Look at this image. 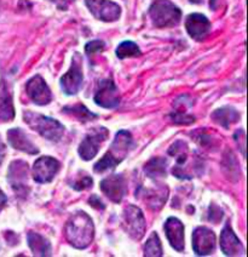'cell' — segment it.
I'll list each match as a JSON object with an SVG mask.
<instances>
[{"mask_svg": "<svg viewBox=\"0 0 248 257\" xmlns=\"http://www.w3.org/2000/svg\"><path fill=\"white\" fill-rule=\"evenodd\" d=\"M163 255L162 245L156 232L151 233L147 243L144 245V256L147 257H160Z\"/></svg>", "mask_w": 248, "mask_h": 257, "instance_id": "26", "label": "cell"}, {"mask_svg": "<svg viewBox=\"0 0 248 257\" xmlns=\"http://www.w3.org/2000/svg\"><path fill=\"white\" fill-rule=\"evenodd\" d=\"M189 153H190V148H189L188 143L184 141H177L168 148V154L176 159L177 164L172 168V174L177 177V179L182 180V172L184 168L185 163L189 159Z\"/></svg>", "mask_w": 248, "mask_h": 257, "instance_id": "20", "label": "cell"}, {"mask_svg": "<svg viewBox=\"0 0 248 257\" xmlns=\"http://www.w3.org/2000/svg\"><path fill=\"white\" fill-rule=\"evenodd\" d=\"M185 28L188 34L192 39L200 42L209 34L211 31V22L202 14H191L186 17Z\"/></svg>", "mask_w": 248, "mask_h": 257, "instance_id": "17", "label": "cell"}, {"mask_svg": "<svg viewBox=\"0 0 248 257\" xmlns=\"http://www.w3.org/2000/svg\"><path fill=\"white\" fill-rule=\"evenodd\" d=\"M166 160L163 158H153L151 160L145 164L144 166V172L147 175L148 179H150L154 182H159L160 180L165 179L166 177Z\"/></svg>", "mask_w": 248, "mask_h": 257, "instance_id": "24", "label": "cell"}, {"mask_svg": "<svg viewBox=\"0 0 248 257\" xmlns=\"http://www.w3.org/2000/svg\"><path fill=\"white\" fill-rule=\"evenodd\" d=\"M5 152H7L5 145H4V143L0 142V165H2L3 160H4V158H5Z\"/></svg>", "mask_w": 248, "mask_h": 257, "instance_id": "34", "label": "cell"}, {"mask_svg": "<svg viewBox=\"0 0 248 257\" xmlns=\"http://www.w3.org/2000/svg\"><path fill=\"white\" fill-rule=\"evenodd\" d=\"M63 113L68 115H73L75 119H78L79 121L81 122H87L91 121L93 119H97L98 115L92 113L91 110H89L87 108L84 106V104L78 103L74 104V106H67L62 109Z\"/></svg>", "mask_w": 248, "mask_h": 257, "instance_id": "25", "label": "cell"}, {"mask_svg": "<svg viewBox=\"0 0 248 257\" xmlns=\"http://www.w3.org/2000/svg\"><path fill=\"white\" fill-rule=\"evenodd\" d=\"M101 189L113 203H121L127 192L126 179L122 174H113L101 182Z\"/></svg>", "mask_w": 248, "mask_h": 257, "instance_id": "13", "label": "cell"}, {"mask_svg": "<svg viewBox=\"0 0 248 257\" xmlns=\"http://www.w3.org/2000/svg\"><path fill=\"white\" fill-rule=\"evenodd\" d=\"M189 2L195 3V4H198V3H201V2H202V0H189Z\"/></svg>", "mask_w": 248, "mask_h": 257, "instance_id": "35", "label": "cell"}, {"mask_svg": "<svg viewBox=\"0 0 248 257\" xmlns=\"http://www.w3.org/2000/svg\"><path fill=\"white\" fill-rule=\"evenodd\" d=\"M84 81V73H83V60L79 54H75L73 57L72 66L69 71L61 78L60 84L62 87L63 92L68 96L77 95L81 90Z\"/></svg>", "mask_w": 248, "mask_h": 257, "instance_id": "8", "label": "cell"}, {"mask_svg": "<svg viewBox=\"0 0 248 257\" xmlns=\"http://www.w3.org/2000/svg\"><path fill=\"white\" fill-rule=\"evenodd\" d=\"M8 142L10 143V146L15 150L25 152L28 154H38L39 150L33 145V142L31 141V139L26 135L25 131L20 127L10 128L8 131Z\"/></svg>", "mask_w": 248, "mask_h": 257, "instance_id": "19", "label": "cell"}, {"mask_svg": "<svg viewBox=\"0 0 248 257\" xmlns=\"http://www.w3.org/2000/svg\"><path fill=\"white\" fill-rule=\"evenodd\" d=\"M116 56L119 58H127V57H139L142 56V51L139 50L138 45L133 42H126L121 43L120 45L116 49Z\"/></svg>", "mask_w": 248, "mask_h": 257, "instance_id": "27", "label": "cell"}, {"mask_svg": "<svg viewBox=\"0 0 248 257\" xmlns=\"http://www.w3.org/2000/svg\"><path fill=\"white\" fill-rule=\"evenodd\" d=\"M7 203H8L7 195H5V193L0 189V211L7 206Z\"/></svg>", "mask_w": 248, "mask_h": 257, "instance_id": "33", "label": "cell"}, {"mask_svg": "<svg viewBox=\"0 0 248 257\" xmlns=\"http://www.w3.org/2000/svg\"><path fill=\"white\" fill-rule=\"evenodd\" d=\"M15 118L13 95L5 81L0 86V121H10Z\"/></svg>", "mask_w": 248, "mask_h": 257, "instance_id": "21", "label": "cell"}, {"mask_svg": "<svg viewBox=\"0 0 248 257\" xmlns=\"http://www.w3.org/2000/svg\"><path fill=\"white\" fill-rule=\"evenodd\" d=\"M74 183H69L71 187L73 189H75V191H84V189H87L90 188V187H92L93 185V180L91 177L89 176V175H80V176H78L77 179L73 181Z\"/></svg>", "mask_w": 248, "mask_h": 257, "instance_id": "28", "label": "cell"}, {"mask_svg": "<svg viewBox=\"0 0 248 257\" xmlns=\"http://www.w3.org/2000/svg\"><path fill=\"white\" fill-rule=\"evenodd\" d=\"M51 2H55V0H51Z\"/></svg>", "mask_w": 248, "mask_h": 257, "instance_id": "36", "label": "cell"}, {"mask_svg": "<svg viewBox=\"0 0 248 257\" xmlns=\"http://www.w3.org/2000/svg\"><path fill=\"white\" fill-rule=\"evenodd\" d=\"M104 46H106V44L102 42V40H92V42L86 44L85 51L87 55H93L96 52L104 50Z\"/></svg>", "mask_w": 248, "mask_h": 257, "instance_id": "30", "label": "cell"}, {"mask_svg": "<svg viewBox=\"0 0 248 257\" xmlns=\"http://www.w3.org/2000/svg\"><path fill=\"white\" fill-rule=\"evenodd\" d=\"M26 92L32 102L36 103L37 106H48L52 101L51 90L40 75H36V77L29 79L26 84Z\"/></svg>", "mask_w": 248, "mask_h": 257, "instance_id": "14", "label": "cell"}, {"mask_svg": "<svg viewBox=\"0 0 248 257\" xmlns=\"http://www.w3.org/2000/svg\"><path fill=\"white\" fill-rule=\"evenodd\" d=\"M171 119L174 124L178 125H189L195 121V118L191 114H186L184 110H174L171 113Z\"/></svg>", "mask_w": 248, "mask_h": 257, "instance_id": "29", "label": "cell"}, {"mask_svg": "<svg viewBox=\"0 0 248 257\" xmlns=\"http://www.w3.org/2000/svg\"><path fill=\"white\" fill-rule=\"evenodd\" d=\"M132 147L133 137L130 131H118L106 156L96 163L95 166H93V170L99 174V172H104L109 170V169L116 168L127 157L128 152L132 150Z\"/></svg>", "mask_w": 248, "mask_h": 257, "instance_id": "2", "label": "cell"}, {"mask_svg": "<svg viewBox=\"0 0 248 257\" xmlns=\"http://www.w3.org/2000/svg\"><path fill=\"white\" fill-rule=\"evenodd\" d=\"M220 249L226 256H244V246L235 234L231 224L226 223L220 233Z\"/></svg>", "mask_w": 248, "mask_h": 257, "instance_id": "16", "label": "cell"}, {"mask_svg": "<svg viewBox=\"0 0 248 257\" xmlns=\"http://www.w3.org/2000/svg\"><path fill=\"white\" fill-rule=\"evenodd\" d=\"M29 166L23 160H14L9 166L8 181L9 185L20 198H27L31 192V186L28 181Z\"/></svg>", "mask_w": 248, "mask_h": 257, "instance_id": "5", "label": "cell"}, {"mask_svg": "<svg viewBox=\"0 0 248 257\" xmlns=\"http://www.w3.org/2000/svg\"><path fill=\"white\" fill-rule=\"evenodd\" d=\"M165 234L167 236L168 243L178 252L184 251V224L177 217H168L167 221L163 224Z\"/></svg>", "mask_w": 248, "mask_h": 257, "instance_id": "15", "label": "cell"}, {"mask_svg": "<svg viewBox=\"0 0 248 257\" xmlns=\"http://www.w3.org/2000/svg\"><path fill=\"white\" fill-rule=\"evenodd\" d=\"M238 119H240V113L231 106L220 107L212 113V120L224 128H229L230 125L234 124Z\"/></svg>", "mask_w": 248, "mask_h": 257, "instance_id": "23", "label": "cell"}, {"mask_svg": "<svg viewBox=\"0 0 248 257\" xmlns=\"http://www.w3.org/2000/svg\"><path fill=\"white\" fill-rule=\"evenodd\" d=\"M67 241L78 250L87 249L95 238V224L86 212L78 210L69 217L64 227Z\"/></svg>", "mask_w": 248, "mask_h": 257, "instance_id": "1", "label": "cell"}, {"mask_svg": "<svg viewBox=\"0 0 248 257\" xmlns=\"http://www.w3.org/2000/svg\"><path fill=\"white\" fill-rule=\"evenodd\" d=\"M23 119L27 122L28 126L39 134L40 136L45 137L46 140L52 142H58L64 135L66 127L60 121L50 116L43 115L40 113L25 112Z\"/></svg>", "mask_w": 248, "mask_h": 257, "instance_id": "3", "label": "cell"}, {"mask_svg": "<svg viewBox=\"0 0 248 257\" xmlns=\"http://www.w3.org/2000/svg\"><path fill=\"white\" fill-rule=\"evenodd\" d=\"M89 204L92 207H95V209H97V210H104V209H106V205L103 204V201H102L101 198H99L98 195H96V194H93V195H91V197H90Z\"/></svg>", "mask_w": 248, "mask_h": 257, "instance_id": "32", "label": "cell"}, {"mask_svg": "<svg viewBox=\"0 0 248 257\" xmlns=\"http://www.w3.org/2000/svg\"><path fill=\"white\" fill-rule=\"evenodd\" d=\"M85 4L93 17L99 21L113 22L121 16V8L110 0H85Z\"/></svg>", "mask_w": 248, "mask_h": 257, "instance_id": "10", "label": "cell"}, {"mask_svg": "<svg viewBox=\"0 0 248 257\" xmlns=\"http://www.w3.org/2000/svg\"><path fill=\"white\" fill-rule=\"evenodd\" d=\"M93 101L99 107L108 108V109L116 108L120 104V95L113 79H103L99 81Z\"/></svg>", "mask_w": 248, "mask_h": 257, "instance_id": "9", "label": "cell"}, {"mask_svg": "<svg viewBox=\"0 0 248 257\" xmlns=\"http://www.w3.org/2000/svg\"><path fill=\"white\" fill-rule=\"evenodd\" d=\"M28 245L34 256H51L52 246L50 240L36 232H29L27 235Z\"/></svg>", "mask_w": 248, "mask_h": 257, "instance_id": "22", "label": "cell"}, {"mask_svg": "<svg viewBox=\"0 0 248 257\" xmlns=\"http://www.w3.org/2000/svg\"><path fill=\"white\" fill-rule=\"evenodd\" d=\"M223 218V211L215 204H211L208 209V220L213 223H218Z\"/></svg>", "mask_w": 248, "mask_h": 257, "instance_id": "31", "label": "cell"}, {"mask_svg": "<svg viewBox=\"0 0 248 257\" xmlns=\"http://www.w3.org/2000/svg\"><path fill=\"white\" fill-rule=\"evenodd\" d=\"M149 17L157 28L177 26L182 19V11L170 0H154L149 8Z\"/></svg>", "mask_w": 248, "mask_h": 257, "instance_id": "4", "label": "cell"}, {"mask_svg": "<svg viewBox=\"0 0 248 257\" xmlns=\"http://www.w3.org/2000/svg\"><path fill=\"white\" fill-rule=\"evenodd\" d=\"M122 227L131 239L141 240L145 233L147 223L142 210L136 205H127L122 214Z\"/></svg>", "mask_w": 248, "mask_h": 257, "instance_id": "6", "label": "cell"}, {"mask_svg": "<svg viewBox=\"0 0 248 257\" xmlns=\"http://www.w3.org/2000/svg\"><path fill=\"white\" fill-rule=\"evenodd\" d=\"M217 244L214 232L207 227H196L192 232V250L197 256H207L213 253Z\"/></svg>", "mask_w": 248, "mask_h": 257, "instance_id": "11", "label": "cell"}, {"mask_svg": "<svg viewBox=\"0 0 248 257\" xmlns=\"http://www.w3.org/2000/svg\"><path fill=\"white\" fill-rule=\"evenodd\" d=\"M157 182H155V187L151 189H142L141 193V198L145 201L149 209L151 210H160L161 207L165 205L166 200L168 198V188L167 186L162 185H156Z\"/></svg>", "mask_w": 248, "mask_h": 257, "instance_id": "18", "label": "cell"}, {"mask_svg": "<svg viewBox=\"0 0 248 257\" xmlns=\"http://www.w3.org/2000/svg\"><path fill=\"white\" fill-rule=\"evenodd\" d=\"M61 164L55 158L44 156L36 160L33 165V179L38 183H49L55 179Z\"/></svg>", "mask_w": 248, "mask_h": 257, "instance_id": "12", "label": "cell"}, {"mask_svg": "<svg viewBox=\"0 0 248 257\" xmlns=\"http://www.w3.org/2000/svg\"><path fill=\"white\" fill-rule=\"evenodd\" d=\"M108 136H109V130L104 126H98L90 130L81 142V145L79 146V157L86 162L93 159L97 156L99 150H101L102 143L106 141Z\"/></svg>", "mask_w": 248, "mask_h": 257, "instance_id": "7", "label": "cell"}]
</instances>
